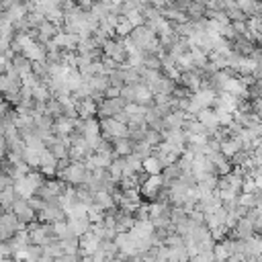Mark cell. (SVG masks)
Segmentation results:
<instances>
[{
	"label": "cell",
	"mask_w": 262,
	"mask_h": 262,
	"mask_svg": "<svg viewBox=\"0 0 262 262\" xmlns=\"http://www.w3.org/2000/svg\"><path fill=\"white\" fill-rule=\"evenodd\" d=\"M199 121H201L207 129H213V127L219 125V115H217V113H211L209 109H203V111L199 113Z\"/></svg>",
	"instance_id": "cell-5"
},
{
	"label": "cell",
	"mask_w": 262,
	"mask_h": 262,
	"mask_svg": "<svg viewBox=\"0 0 262 262\" xmlns=\"http://www.w3.org/2000/svg\"><path fill=\"white\" fill-rule=\"evenodd\" d=\"M80 262H95V258H93V256H84Z\"/></svg>",
	"instance_id": "cell-8"
},
{
	"label": "cell",
	"mask_w": 262,
	"mask_h": 262,
	"mask_svg": "<svg viewBox=\"0 0 262 262\" xmlns=\"http://www.w3.org/2000/svg\"><path fill=\"white\" fill-rule=\"evenodd\" d=\"M13 211H15L17 219L23 221V223H31L35 219V209L31 207L29 199H17L15 205H13Z\"/></svg>",
	"instance_id": "cell-2"
},
{
	"label": "cell",
	"mask_w": 262,
	"mask_h": 262,
	"mask_svg": "<svg viewBox=\"0 0 262 262\" xmlns=\"http://www.w3.org/2000/svg\"><path fill=\"white\" fill-rule=\"evenodd\" d=\"M62 177H64L68 183L80 185V183H84V181H86V177H89V174H86V166H84V164L76 162V164H68V166L64 168Z\"/></svg>",
	"instance_id": "cell-1"
},
{
	"label": "cell",
	"mask_w": 262,
	"mask_h": 262,
	"mask_svg": "<svg viewBox=\"0 0 262 262\" xmlns=\"http://www.w3.org/2000/svg\"><path fill=\"white\" fill-rule=\"evenodd\" d=\"M95 205H97L99 209H109V207H113V197H111L107 191L95 193Z\"/></svg>",
	"instance_id": "cell-7"
},
{
	"label": "cell",
	"mask_w": 262,
	"mask_h": 262,
	"mask_svg": "<svg viewBox=\"0 0 262 262\" xmlns=\"http://www.w3.org/2000/svg\"><path fill=\"white\" fill-rule=\"evenodd\" d=\"M143 168H145L148 174H152V177H158V174L164 170V164L158 156H150V158L143 160Z\"/></svg>",
	"instance_id": "cell-4"
},
{
	"label": "cell",
	"mask_w": 262,
	"mask_h": 262,
	"mask_svg": "<svg viewBox=\"0 0 262 262\" xmlns=\"http://www.w3.org/2000/svg\"><path fill=\"white\" fill-rule=\"evenodd\" d=\"M256 229V225H254V221L250 219V217H242L240 221H238V225H236V236L240 238V240H248V238H252V231Z\"/></svg>",
	"instance_id": "cell-3"
},
{
	"label": "cell",
	"mask_w": 262,
	"mask_h": 262,
	"mask_svg": "<svg viewBox=\"0 0 262 262\" xmlns=\"http://www.w3.org/2000/svg\"><path fill=\"white\" fill-rule=\"evenodd\" d=\"M187 15L193 19H203L207 15V7L205 3H197V0H191L189 7H187Z\"/></svg>",
	"instance_id": "cell-6"
}]
</instances>
